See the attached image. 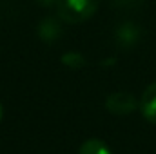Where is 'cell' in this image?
<instances>
[{
    "label": "cell",
    "mask_w": 156,
    "mask_h": 154,
    "mask_svg": "<svg viewBox=\"0 0 156 154\" xmlns=\"http://www.w3.org/2000/svg\"><path fill=\"white\" fill-rule=\"evenodd\" d=\"M98 9V0H58L56 16L66 24H82Z\"/></svg>",
    "instance_id": "obj_1"
},
{
    "label": "cell",
    "mask_w": 156,
    "mask_h": 154,
    "mask_svg": "<svg viewBox=\"0 0 156 154\" xmlns=\"http://www.w3.org/2000/svg\"><path fill=\"white\" fill-rule=\"evenodd\" d=\"M138 102L136 98L131 94V93H125V91H116V93H111L105 100V109L111 113V114L116 116H127L131 113H134L138 109Z\"/></svg>",
    "instance_id": "obj_2"
},
{
    "label": "cell",
    "mask_w": 156,
    "mask_h": 154,
    "mask_svg": "<svg viewBox=\"0 0 156 154\" xmlns=\"http://www.w3.org/2000/svg\"><path fill=\"white\" fill-rule=\"evenodd\" d=\"M115 38H116V44L122 47V49H131L134 47L140 38H142V29L138 24L134 22H122L115 31Z\"/></svg>",
    "instance_id": "obj_3"
},
{
    "label": "cell",
    "mask_w": 156,
    "mask_h": 154,
    "mask_svg": "<svg viewBox=\"0 0 156 154\" xmlns=\"http://www.w3.org/2000/svg\"><path fill=\"white\" fill-rule=\"evenodd\" d=\"M37 33H38V38L47 42V44H53L62 37L64 29H62V20L58 16H45L42 18L37 27Z\"/></svg>",
    "instance_id": "obj_4"
},
{
    "label": "cell",
    "mask_w": 156,
    "mask_h": 154,
    "mask_svg": "<svg viewBox=\"0 0 156 154\" xmlns=\"http://www.w3.org/2000/svg\"><path fill=\"white\" fill-rule=\"evenodd\" d=\"M138 107H140L144 118H145L147 121H151V123L156 125V82L151 83V85L144 91Z\"/></svg>",
    "instance_id": "obj_5"
},
{
    "label": "cell",
    "mask_w": 156,
    "mask_h": 154,
    "mask_svg": "<svg viewBox=\"0 0 156 154\" xmlns=\"http://www.w3.org/2000/svg\"><path fill=\"white\" fill-rule=\"evenodd\" d=\"M78 154H113V152H111V149L107 147L105 142H102L98 138H91V140H85L82 143Z\"/></svg>",
    "instance_id": "obj_6"
},
{
    "label": "cell",
    "mask_w": 156,
    "mask_h": 154,
    "mask_svg": "<svg viewBox=\"0 0 156 154\" xmlns=\"http://www.w3.org/2000/svg\"><path fill=\"white\" fill-rule=\"evenodd\" d=\"M62 64L66 67H71V69H82L85 65V58L78 51H69V53L62 54Z\"/></svg>",
    "instance_id": "obj_7"
},
{
    "label": "cell",
    "mask_w": 156,
    "mask_h": 154,
    "mask_svg": "<svg viewBox=\"0 0 156 154\" xmlns=\"http://www.w3.org/2000/svg\"><path fill=\"white\" fill-rule=\"evenodd\" d=\"M111 4L116 7H122V9H133V7L140 5L142 0H111Z\"/></svg>",
    "instance_id": "obj_8"
},
{
    "label": "cell",
    "mask_w": 156,
    "mask_h": 154,
    "mask_svg": "<svg viewBox=\"0 0 156 154\" xmlns=\"http://www.w3.org/2000/svg\"><path fill=\"white\" fill-rule=\"evenodd\" d=\"M56 2L58 0H37V4L44 5V7H53V5H56Z\"/></svg>",
    "instance_id": "obj_9"
},
{
    "label": "cell",
    "mask_w": 156,
    "mask_h": 154,
    "mask_svg": "<svg viewBox=\"0 0 156 154\" xmlns=\"http://www.w3.org/2000/svg\"><path fill=\"white\" fill-rule=\"evenodd\" d=\"M0 120H2V105H0Z\"/></svg>",
    "instance_id": "obj_10"
}]
</instances>
